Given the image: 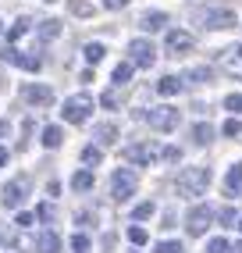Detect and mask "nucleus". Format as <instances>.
<instances>
[{
  "mask_svg": "<svg viewBox=\"0 0 242 253\" xmlns=\"http://www.w3.org/2000/svg\"><path fill=\"white\" fill-rule=\"evenodd\" d=\"M72 250L75 253H85V250H89V235H72Z\"/></svg>",
  "mask_w": 242,
  "mask_h": 253,
  "instance_id": "c9c22d12",
  "label": "nucleus"
},
{
  "mask_svg": "<svg viewBox=\"0 0 242 253\" xmlns=\"http://www.w3.org/2000/svg\"><path fill=\"white\" fill-rule=\"evenodd\" d=\"M36 217H40V221H50V217H54V207H50V204H43V207L36 211Z\"/></svg>",
  "mask_w": 242,
  "mask_h": 253,
  "instance_id": "4c0bfd02",
  "label": "nucleus"
},
{
  "mask_svg": "<svg viewBox=\"0 0 242 253\" xmlns=\"http://www.w3.org/2000/svg\"><path fill=\"white\" fill-rule=\"evenodd\" d=\"M161 161H167V164L182 161V150H178V146H161Z\"/></svg>",
  "mask_w": 242,
  "mask_h": 253,
  "instance_id": "2f4dec72",
  "label": "nucleus"
},
{
  "mask_svg": "<svg viewBox=\"0 0 242 253\" xmlns=\"http://www.w3.org/2000/svg\"><path fill=\"white\" fill-rule=\"evenodd\" d=\"M93 139H96V146H111V143H118V125H114V122H100V125H93Z\"/></svg>",
  "mask_w": 242,
  "mask_h": 253,
  "instance_id": "4468645a",
  "label": "nucleus"
},
{
  "mask_svg": "<svg viewBox=\"0 0 242 253\" xmlns=\"http://www.w3.org/2000/svg\"><path fill=\"white\" fill-rule=\"evenodd\" d=\"M25 196H29V178H11L4 185V193H0V204H4L7 211H18L25 204Z\"/></svg>",
  "mask_w": 242,
  "mask_h": 253,
  "instance_id": "39448f33",
  "label": "nucleus"
},
{
  "mask_svg": "<svg viewBox=\"0 0 242 253\" xmlns=\"http://www.w3.org/2000/svg\"><path fill=\"white\" fill-rule=\"evenodd\" d=\"M221 72L232 79H242V43H232L228 50H221Z\"/></svg>",
  "mask_w": 242,
  "mask_h": 253,
  "instance_id": "9b49d317",
  "label": "nucleus"
},
{
  "mask_svg": "<svg viewBox=\"0 0 242 253\" xmlns=\"http://www.w3.org/2000/svg\"><path fill=\"white\" fill-rule=\"evenodd\" d=\"M242 193V164H232L224 175V196H239Z\"/></svg>",
  "mask_w": 242,
  "mask_h": 253,
  "instance_id": "2eb2a0df",
  "label": "nucleus"
},
{
  "mask_svg": "<svg viewBox=\"0 0 242 253\" xmlns=\"http://www.w3.org/2000/svg\"><path fill=\"white\" fill-rule=\"evenodd\" d=\"M224 107H228L232 114H242V93H232L228 100H224Z\"/></svg>",
  "mask_w": 242,
  "mask_h": 253,
  "instance_id": "72a5a7b5",
  "label": "nucleus"
},
{
  "mask_svg": "<svg viewBox=\"0 0 242 253\" xmlns=\"http://www.w3.org/2000/svg\"><path fill=\"white\" fill-rule=\"evenodd\" d=\"M157 253H182V243L167 239V243H161V246H157Z\"/></svg>",
  "mask_w": 242,
  "mask_h": 253,
  "instance_id": "e433bc0d",
  "label": "nucleus"
},
{
  "mask_svg": "<svg viewBox=\"0 0 242 253\" xmlns=\"http://www.w3.org/2000/svg\"><path fill=\"white\" fill-rule=\"evenodd\" d=\"M128 57H132V64H135V68H150V64L153 61H157V46H153L150 40H132L128 43Z\"/></svg>",
  "mask_w": 242,
  "mask_h": 253,
  "instance_id": "0eeeda50",
  "label": "nucleus"
},
{
  "mask_svg": "<svg viewBox=\"0 0 242 253\" xmlns=\"http://www.w3.org/2000/svg\"><path fill=\"white\" fill-rule=\"evenodd\" d=\"M103 107H118V93H114V89L103 93Z\"/></svg>",
  "mask_w": 242,
  "mask_h": 253,
  "instance_id": "ea45409f",
  "label": "nucleus"
},
{
  "mask_svg": "<svg viewBox=\"0 0 242 253\" xmlns=\"http://www.w3.org/2000/svg\"><path fill=\"white\" fill-rule=\"evenodd\" d=\"M72 189L75 193H89L93 189V171H89V168H82V171L72 175Z\"/></svg>",
  "mask_w": 242,
  "mask_h": 253,
  "instance_id": "6ab92c4d",
  "label": "nucleus"
},
{
  "mask_svg": "<svg viewBox=\"0 0 242 253\" xmlns=\"http://www.w3.org/2000/svg\"><path fill=\"white\" fill-rule=\"evenodd\" d=\"M217 221H221V228H228L232 221H239V214H235L232 207H221V214H217Z\"/></svg>",
  "mask_w": 242,
  "mask_h": 253,
  "instance_id": "473e14b6",
  "label": "nucleus"
},
{
  "mask_svg": "<svg viewBox=\"0 0 242 253\" xmlns=\"http://www.w3.org/2000/svg\"><path fill=\"white\" fill-rule=\"evenodd\" d=\"M25 32H29V18H18V22H14V25L7 29V40H22Z\"/></svg>",
  "mask_w": 242,
  "mask_h": 253,
  "instance_id": "cd10ccee",
  "label": "nucleus"
},
{
  "mask_svg": "<svg viewBox=\"0 0 242 253\" xmlns=\"http://www.w3.org/2000/svg\"><path fill=\"white\" fill-rule=\"evenodd\" d=\"M210 221H214V207L196 204L193 211H189V217H185V228H189V235H203L206 228H210Z\"/></svg>",
  "mask_w": 242,
  "mask_h": 253,
  "instance_id": "6e6552de",
  "label": "nucleus"
},
{
  "mask_svg": "<svg viewBox=\"0 0 242 253\" xmlns=\"http://www.w3.org/2000/svg\"><path fill=\"white\" fill-rule=\"evenodd\" d=\"M132 72H135V64H132V61L118 64V68H114V82H118V86H125V82L132 79Z\"/></svg>",
  "mask_w": 242,
  "mask_h": 253,
  "instance_id": "393cba45",
  "label": "nucleus"
},
{
  "mask_svg": "<svg viewBox=\"0 0 242 253\" xmlns=\"http://www.w3.org/2000/svg\"><path fill=\"white\" fill-rule=\"evenodd\" d=\"M135 185H139V178H135L132 168H118V171L111 175V196L118 200V204H125L128 196H135Z\"/></svg>",
  "mask_w": 242,
  "mask_h": 253,
  "instance_id": "f03ea898",
  "label": "nucleus"
},
{
  "mask_svg": "<svg viewBox=\"0 0 242 253\" xmlns=\"http://www.w3.org/2000/svg\"><path fill=\"white\" fill-rule=\"evenodd\" d=\"M164 50L171 57H182L193 50V32H185V29H167V36H164Z\"/></svg>",
  "mask_w": 242,
  "mask_h": 253,
  "instance_id": "1a4fd4ad",
  "label": "nucleus"
},
{
  "mask_svg": "<svg viewBox=\"0 0 242 253\" xmlns=\"http://www.w3.org/2000/svg\"><path fill=\"white\" fill-rule=\"evenodd\" d=\"M139 25H143L146 32H161V29L167 25V14H164V11H146L143 18H139Z\"/></svg>",
  "mask_w": 242,
  "mask_h": 253,
  "instance_id": "f3484780",
  "label": "nucleus"
},
{
  "mask_svg": "<svg viewBox=\"0 0 242 253\" xmlns=\"http://www.w3.org/2000/svg\"><path fill=\"white\" fill-rule=\"evenodd\" d=\"M239 228H242V217H239Z\"/></svg>",
  "mask_w": 242,
  "mask_h": 253,
  "instance_id": "c03bdc74",
  "label": "nucleus"
},
{
  "mask_svg": "<svg viewBox=\"0 0 242 253\" xmlns=\"http://www.w3.org/2000/svg\"><path fill=\"white\" fill-rule=\"evenodd\" d=\"M175 185H178L182 196H203L206 185H210V171H206V168H185Z\"/></svg>",
  "mask_w": 242,
  "mask_h": 253,
  "instance_id": "f257e3e1",
  "label": "nucleus"
},
{
  "mask_svg": "<svg viewBox=\"0 0 242 253\" xmlns=\"http://www.w3.org/2000/svg\"><path fill=\"white\" fill-rule=\"evenodd\" d=\"M232 25H235V14L232 11H221L217 7V11H206L203 14V29H214L217 32V29H232Z\"/></svg>",
  "mask_w": 242,
  "mask_h": 253,
  "instance_id": "ddd939ff",
  "label": "nucleus"
},
{
  "mask_svg": "<svg viewBox=\"0 0 242 253\" xmlns=\"http://www.w3.org/2000/svg\"><path fill=\"white\" fill-rule=\"evenodd\" d=\"M68 11L79 14V18H89V14H93V4H85V0H68Z\"/></svg>",
  "mask_w": 242,
  "mask_h": 253,
  "instance_id": "bb28decb",
  "label": "nucleus"
},
{
  "mask_svg": "<svg viewBox=\"0 0 242 253\" xmlns=\"http://www.w3.org/2000/svg\"><path fill=\"white\" fill-rule=\"evenodd\" d=\"M22 100L32 104V107H50V104H54V89L40 86V82H29V86H22Z\"/></svg>",
  "mask_w": 242,
  "mask_h": 253,
  "instance_id": "9d476101",
  "label": "nucleus"
},
{
  "mask_svg": "<svg viewBox=\"0 0 242 253\" xmlns=\"http://www.w3.org/2000/svg\"><path fill=\"white\" fill-rule=\"evenodd\" d=\"M61 143H64L61 125H46V128H43V146H46V150H57Z\"/></svg>",
  "mask_w": 242,
  "mask_h": 253,
  "instance_id": "aec40b11",
  "label": "nucleus"
},
{
  "mask_svg": "<svg viewBox=\"0 0 242 253\" xmlns=\"http://www.w3.org/2000/svg\"><path fill=\"white\" fill-rule=\"evenodd\" d=\"M157 157H161V146H153V143H132V146H125V161L135 164V168H146Z\"/></svg>",
  "mask_w": 242,
  "mask_h": 253,
  "instance_id": "423d86ee",
  "label": "nucleus"
},
{
  "mask_svg": "<svg viewBox=\"0 0 242 253\" xmlns=\"http://www.w3.org/2000/svg\"><path fill=\"white\" fill-rule=\"evenodd\" d=\"M103 54H107V50H103V43H85V46H82V57L89 61V64H100Z\"/></svg>",
  "mask_w": 242,
  "mask_h": 253,
  "instance_id": "4be33fe9",
  "label": "nucleus"
},
{
  "mask_svg": "<svg viewBox=\"0 0 242 253\" xmlns=\"http://www.w3.org/2000/svg\"><path fill=\"white\" fill-rule=\"evenodd\" d=\"M153 211H157V207H153L150 200H146V204H139V207L132 211V217H135V221H146V217H153Z\"/></svg>",
  "mask_w": 242,
  "mask_h": 253,
  "instance_id": "c756f323",
  "label": "nucleus"
},
{
  "mask_svg": "<svg viewBox=\"0 0 242 253\" xmlns=\"http://www.w3.org/2000/svg\"><path fill=\"white\" fill-rule=\"evenodd\" d=\"M89 111H93V96L89 93H79V96H68L64 100V122H72V125H82L85 118H89Z\"/></svg>",
  "mask_w": 242,
  "mask_h": 253,
  "instance_id": "20e7f679",
  "label": "nucleus"
},
{
  "mask_svg": "<svg viewBox=\"0 0 242 253\" xmlns=\"http://www.w3.org/2000/svg\"><path fill=\"white\" fill-rule=\"evenodd\" d=\"M125 4H128V0H103V7H107V11H121Z\"/></svg>",
  "mask_w": 242,
  "mask_h": 253,
  "instance_id": "58836bf2",
  "label": "nucleus"
},
{
  "mask_svg": "<svg viewBox=\"0 0 242 253\" xmlns=\"http://www.w3.org/2000/svg\"><path fill=\"white\" fill-rule=\"evenodd\" d=\"M221 132H224V136H239V132H242V125H239V118H228V122L221 125Z\"/></svg>",
  "mask_w": 242,
  "mask_h": 253,
  "instance_id": "f704fd0d",
  "label": "nucleus"
},
{
  "mask_svg": "<svg viewBox=\"0 0 242 253\" xmlns=\"http://www.w3.org/2000/svg\"><path fill=\"white\" fill-rule=\"evenodd\" d=\"M146 122H150V128H157V132H175L178 128V122H182V114H178V107H150L146 111Z\"/></svg>",
  "mask_w": 242,
  "mask_h": 253,
  "instance_id": "7ed1b4c3",
  "label": "nucleus"
},
{
  "mask_svg": "<svg viewBox=\"0 0 242 253\" xmlns=\"http://www.w3.org/2000/svg\"><path fill=\"white\" fill-rule=\"evenodd\" d=\"M189 136H193V143H196V146H206V143L214 139V128L206 125V122H200V125H193V132H189Z\"/></svg>",
  "mask_w": 242,
  "mask_h": 253,
  "instance_id": "412c9836",
  "label": "nucleus"
},
{
  "mask_svg": "<svg viewBox=\"0 0 242 253\" xmlns=\"http://www.w3.org/2000/svg\"><path fill=\"white\" fill-rule=\"evenodd\" d=\"M0 61H7V64H18V68L25 72H40V57H32V54H22V50H14V46H4L0 50Z\"/></svg>",
  "mask_w": 242,
  "mask_h": 253,
  "instance_id": "f8f14e48",
  "label": "nucleus"
},
{
  "mask_svg": "<svg viewBox=\"0 0 242 253\" xmlns=\"http://www.w3.org/2000/svg\"><path fill=\"white\" fill-rule=\"evenodd\" d=\"M100 161H103L100 146H85V150H82V164H85V168H96Z\"/></svg>",
  "mask_w": 242,
  "mask_h": 253,
  "instance_id": "a878e982",
  "label": "nucleus"
},
{
  "mask_svg": "<svg viewBox=\"0 0 242 253\" xmlns=\"http://www.w3.org/2000/svg\"><path fill=\"white\" fill-rule=\"evenodd\" d=\"M36 253H61V235L57 232H40L36 235Z\"/></svg>",
  "mask_w": 242,
  "mask_h": 253,
  "instance_id": "dca6fc26",
  "label": "nucleus"
},
{
  "mask_svg": "<svg viewBox=\"0 0 242 253\" xmlns=\"http://www.w3.org/2000/svg\"><path fill=\"white\" fill-rule=\"evenodd\" d=\"M40 36H43V40H57V36H61V22H57V18L40 22Z\"/></svg>",
  "mask_w": 242,
  "mask_h": 253,
  "instance_id": "5701e85b",
  "label": "nucleus"
},
{
  "mask_svg": "<svg viewBox=\"0 0 242 253\" xmlns=\"http://www.w3.org/2000/svg\"><path fill=\"white\" fill-rule=\"evenodd\" d=\"M214 79V68H189L185 72V82H210Z\"/></svg>",
  "mask_w": 242,
  "mask_h": 253,
  "instance_id": "b1692460",
  "label": "nucleus"
},
{
  "mask_svg": "<svg viewBox=\"0 0 242 253\" xmlns=\"http://www.w3.org/2000/svg\"><path fill=\"white\" fill-rule=\"evenodd\" d=\"M7 132H11V125L4 122V118H0V139H4V136H7Z\"/></svg>",
  "mask_w": 242,
  "mask_h": 253,
  "instance_id": "a19ab883",
  "label": "nucleus"
},
{
  "mask_svg": "<svg viewBox=\"0 0 242 253\" xmlns=\"http://www.w3.org/2000/svg\"><path fill=\"white\" fill-rule=\"evenodd\" d=\"M128 243H132V246H143V243H146V228H143V225H132V228H128Z\"/></svg>",
  "mask_w": 242,
  "mask_h": 253,
  "instance_id": "c85d7f7f",
  "label": "nucleus"
},
{
  "mask_svg": "<svg viewBox=\"0 0 242 253\" xmlns=\"http://www.w3.org/2000/svg\"><path fill=\"white\" fill-rule=\"evenodd\" d=\"M206 253H232V243L228 239H210L206 243Z\"/></svg>",
  "mask_w": 242,
  "mask_h": 253,
  "instance_id": "7c9ffc66",
  "label": "nucleus"
},
{
  "mask_svg": "<svg viewBox=\"0 0 242 253\" xmlns=\"http://www.w3.org/2000/svg\"><path fill=\"white\" fill-rule=\"evenodd\" d=\"M4 164H7V150H4V146H0V168H4Z\"/></svg>",
  "mask_w": 242,
  "mask_h": 253,
  "instance_id": "79ce46f5",
  "label": "nucleus"
},
{
  "mask_svg": "<svg viewBox=\"0 0 242 253\" xmlns=\"http://www.w3.org/2000/svg\"><path fill=\"white\" fill-rule=\"evenodd\" d=\"M0 32H4V22H0Z\"/></svg>",
  "mask_w": 242,
  "mask_h": 253,
  "instance_id": "37998d69",
  "label": "nucleus"
},
{
  "mask_svg": "<svg viewBox=\"0 0 242 253\" xmlns=\"http://www.w3.org/2000/svg\"><path fill=\"white\" fill-rule=\"evenodd\" d=\"M185 89V82L178 79V75H164L161 82H157V93L161 96H175V93H182Z\"/></svg>",
  "mask_w": 242,
  "mask_h": 253,
  "instance_id": "a211bd4d",
  "label": "nucleus"
}]
</instances>
